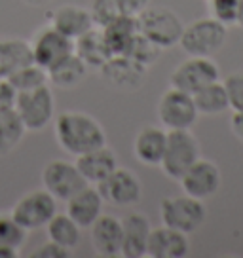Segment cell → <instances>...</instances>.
<instances>
[{"mask_svg": "<svg viewBox=\"0 0 243 258\" xmlns=\"http://www.w3.org/2000/svg\"><path fill=\"white\" fill-rule=\"evenodd\" d=\"M59 146L71 156H80L106 145V133L93 116L78 110H67L53 123Z\"/></svg>", "mask_w": 243, "mask_h": 258, "instance_id": "cell-1", "label": "cell"}, {"mask_svg": "<svg viewBox=\"0 0 243 258\" xmlns=\"http://www.w3.org/2000/svg\"><path fill=\"white\" fill-rule=\"evenodd\" d=\"M16 112L21 118L27 131H42L53 121L55 99L48 84L31 91L17 93Z\"/></svg>", "mask_w": 243, "mask_h": 258, "instance_id": "cell-6", "label": "cell"}, {"mask_svg": "<svg viewBox=\"0 0 243 258\" xmlns=\"http://www.w3.org/2000/svg\"><path fill=\"white\" fill-rule=\"evenodd\" d=\"M198 108H196L194 97L180 91V89L169 88L158 103V118L160 123L167 131L175 129H190L198 121Z\"/></svg>", "mask_w": 243, "mask_h": 258, "instance_id": "cell-9", "label": "cell"}, {"mask_svg": "<svg viewBox=\"0 0 243 258\" xmlns=\"http://www.w3.org/2000/svg\"><path fill=\"white\" fill-rule=\"evenodd\" d=\"M74 53L86 63L88 69H97V71L112 57L105 40V34L99 27L89 29L74 40Z\"/></svg>", "mask_w": 243, "mask_h": 258, "instance_id": "cell-22", "label": "cell"}, {"mask_svg": "<svg viewBox=\"0 0 243 258\" xmlns=\"http://www.w3.org/2000/svg\"><path fill=\"white\" fill-rule=\"evenodd\" d=\"M42 184L57 202H69L88 182L80 175L78 167L65 160H53L42 171Z\"/></svg>", "mask_w": 243, "mask_h": 258, "instance_id": "cell-10", "label": "cell"}, {"mask_svg": "<svg viewBox=\"0 0 243 258\" xmlns=\"http://www.w3.org/2000/svg\"><path fill=\"white\" fill-rule=\"evenodd\" d=\"M57 213V200L48 190H33L25 194L23 198L14 205L12 217L16 222L23 226L27 232H33L38 228H46L51 217Z\"/></svg>", "mask_w": 243, "mask_h": 258, "instance_id": "cell-8", "label": "cell"}, {"mask_svg": "<svg viewBox=\"0 0 243 258\" xmlns=\"http://www.w3.org/2000/svg\"><path fill=\"white\" fill-rule=\"evenodd\" d=\"M74 165L78 167L80 175L88 184L97 186L106 177H110V173L118 167V161H116V154L105 145L95 148V150H89L86 154L76 156Z\"/></svg>", "mask_w": 243, "mask_h": 258, "instance_id": "cell-17", "label": "cell"}, {"mask_svg": "<svg viewBox=\"0 0 243 258\" xmlns=\"http://www.w3.org/2000/svg\"><path fill=\"white\" fill-rule=\"evenodd\" d=\"M19 256V250L6 247V245H0V258H16Z\"/></svg>", "mask_w": 243, "mask_h": 258, "instance_id": "cell-39", "label": "cell"}, {"mask_svg": "<svg viewBox=\"0 0 243 258\" xmlns=\"http://www.w3.org/2000/svg\"><path fill=\"white\" fill-rule=\"evenodd\" d=\"M217 80H220V71L217 63L211 57L194 55H188V59L178 63V67H175V71L169 76L171 88L187 91L190 95H194L196 91Z\"/></svg>", "mask_w": 243, "mask_h": 258, "instance_id": "cell-7", "label": "cell"}, {"mask_svg": "<svg viewBox=\"0 0 243 258\" xmlns=\"http://www.w3.org/2000/svg\"><path fill=\"white\" fill-rule=\"evenodd\" d=\"M167 143V131L154 125H146L137 133L133 141V154L143 165L160 167Z\"/></svg>", "mask_w": 243, "mask_h": 258, "instance_id": "cell-20", "label": "cell"}, {"mask_svg": "<svg viewBox=\"0 0 243 258\" xmlns=\"http://www.w3.org/2000/svg\"><path fill=\"white\" fill-rule=\"evenodd\" d=\"M91 245L99 256L114 258L122 254V220L110 215L101 217L89 226Z\"/></svg>", "mask_w": 243, "mask_h": 258, "instance_id": "cell-19", "label": "cell"}, {"mask_svg": "<svg viewBox=\"0 0 243 258\" xmlns=\"http://www.w3.org/2000/svg\"><path fill=\"white\" fill-rule=\"evenodd\" d=\"M25 133L27 129L17 116L16 108L0 114V156H8L23 141Z\"/></svg>", "mask_w": 243, "mask_h": 258, "instance_id": "cell-28", "label": "cell"}, {"mask_svg": "<svg viewBox=\"0 0 243 258\" xmlns=\"http://www.w3.org/2000/svg\"><path fill=\"white\" fill-rule=\"evenodd\" d=\"M46 234L49 241L57 243L65 249L78 247L82 239V228L67 213H55L46 224Z\"/></svg>", "mask_w": 243, "mask_h": 258, "instance_id": "cell-27", "label": "cell"}, {"mask_svg": "<svg viewBox=\"0 0 243 258\" xmlns=\"http://www.w3.org/2000/svg\"><path fill=\"white\" fill-rule=\"evenodd\" d=\"M190 254L188 234L173 230L169 226L152 228L146 245V256L150 258H187Z\"/></svg>", "mask_w": 243, "mask_h": 258, "instance_id": "cell-15", "label": "cell"}, {"mask_svg": "<svg viewBox=\"0 0 243 258\" xmlns=\"http://www.w3.org/2000/svg\"><path fill=\"white\" fill-rule=\"evenodd\" d=\"M228 93L230 108L234 112H243V73H232L222 80Z\"/></svg>", "mask_w": 243, "mask_h": 258, "instance_id": "cell-34", "label": "cell"}, {"mask_svg": "<svg viewBox=\"0 0 243 258\" xmlns=\"http://www.w3.org/2000/svg\"><path fill=\"white\" fill-rule=\"evenodd\" d=\"M213 17L226 27H237L239 16V0H211Z\"/></svg>", "mask_w": 243, "mask_h": 258, "instance_id": "cell-33", "label": "cell"}, {"mask_svg": "<svg viewBox=\"0 0 243 258\" xmlns=\"http://www.w3.org/2000/svg\"><path fill=\"white\" fill-rule=\"evenodd\" d=\"M34 63L33 49L21 38H0V80H8L21 67Z\"/></svg>", "mask_w": 243, "mask_h": 258, "instance_id": "cell-24", "label": "cell"}, {"mask_svg": "<svg viewBox=\"0 0 243 258\" xmlns=\"http://www.w3.org/2000/svg\"><path fill=\"white\" fill-rule=\"evenodd\" d=\"M230 127H232V133L243 143V112L232 114V118H230Z\"/></svg>", "mask_w": 243, "mask_h": 258, "instance_id": "cell-38", "label": "cell"}, {"mask_svg": "<svg viewBox=\"0 0 243 258\" xmlns=\"http://www.w3.org/2000/svg\"><path fill=\"white\" fill-rule=\"evenodd\" d=\"M116 6L122 16L137 17L150 6V0H116Z\"/></svg>", "mask_w": 243, "mask_h": 258, "instance_id": "cell-37", "label": "cell"}, {"mask_svg": "<svg viewBox=\"0 0 243 258\" xmlns=\"http://www.w3.org/2000/svg\"><path fill=\"white\" fill-rule=\"evenodd\" d=\"M99 73L108 86L122 91H135L145 82L146 67L137 63L130 55H112L99 69Z\"/></svg>", "mask_w": 243, "mask_h": 258, "instance_id": "cell-14", "label": "cell"}, {"mask_svg": "<svg viewBox=\"0 0 243 258\" xmlns=\"http://www.w3.org/2000/svg\"><path fill=\"white\" fill-rule=\"evenodd\" d=\"M27 234L29 232L12 215H0V245L19 250L27 241Z\"/></svg>", "mask_w": 243, "mask_h": 258, "instance_id": "cell-31", "label": "cell"}, {"mask_svg": "<svg viewBox=\"0 0 243 258\" xmlns=\"http://www.w3.org/2000/svg\"><path fill=\"white\" fill-rule=\"evenodd\" d=\"M31 49H33L34 63L48 71L59 61H63L65 57L73 55L74 40H71L69 36L61 34L57 29L48 25L34 34L33 42H31Z\"/></svg>", "mask_w": 243, "mask_h": 258, "instance_id": "cell-11", "label": "cell"}, {"mask_svg": "<svg viewBox=\"0 0 243 258\" xmlns=\"http://www.w3.org/2000/svg\"><path fill=\"white\" fill-rule=\"evenodd\" d=\"M152 226L143 213H130L122 218V256L143 258L146 256V245Z\"/></svg>", "mask_w": 243, "mask_h": 258, "instance_id": "cell-16", "label": "cell"}, {"mask_svg": "<svg viewBox=\"0 0 243 258\" xmlns=\"http://www.w3.org/2000/svg\"><path fill=\"white\" fill-rule=\"evenodd\" d=\"M8 82L16 88L17 93L31 91V89H36L48 84V73H46V69L38 67L36 63H31L27 67H21L19 71H16L8 78Z\"/></svg>", "mask_w": 243, "mask_h": 258, "instance_id": "cell-29", "label": "cell"}, {"mask_svg": "<svg viewBox=\"0 0 243 258\" xmlns=\"http://www.w3.org/2000/svg\"><path fill=\"white\" fill-rule=\"evenodd\" d=\"M137 27L141 34H145L162 49L177 46L185 31L183 19L175 12L162 6H148L143 14H139Z\"/></svg>", "mask_w": 243, "mask_h": 258, "instance_id": "cell-4", "label": "cell"}, {"mask_svg": "<svg viewBox=\"0 0 243 258\" xmlns=\"http://www.w3.org/2000/svg\"><path fill=\"white\" fill-rule=\"evenodd\" d=\"M97 188L105 202L118 207L135 205L143 198V184L139 177L133 171L124 167H116L110 173V177H106L101 184H97Z\"/></svg>", "mask_w": 243, "mask_h": 258, "instance_id": "cell-13", "label": "cell"}, {"mask_svg": "<svg viewBox=\"0 0 243 258\" xmlns=\"http://www.w3.org/2000/svg\"><path fill=\"white\" fill-rule=\"evenodd\" d=\"M162 51L163 49L160 48L158 44H154L152 40H148L145 34L139 32L137 36H135V40H133V44H131L128 55L148 69V67H152V64L162 57Z\"/></svg>", "mask_w": 243, "mask_h": 258, "instance_id": "cell-30", "label": "cell"}, {"mask_svg": "<svg viewBox=\"0 0 243 258\" xmlns=\"http://www.w3.org/2000/svg\"><path fill=\"white\" fill-rule=\"evenodd\" d=\"M101 31L105 34V40L112 55H128L131 44L139 34L137 17L122 16L120 14L108 25H105Z\"/></svg>", "mask_w": 243, "mask_h": 258, "instance_id": "cell-23", "label": "cell"}, {"mask_svg": "<svg viewBox=\"0 0 243 258\" xmlns=\"http://www.w3.org/2000/svg\"><path fill=\"white\" fill-rule=\"evenodd\" d=\"M49 25L57 29L61 34L69 36L71 40H76L84 32L93 29V19L89 16V10L82 8L78 4H63L51 14Z\"/></svg>", "mask_w": 243, "mask_h": 258, "instance_id": "cell-21", "label": "cell"}, {"mask_svg": "<svg viewBox=\"0 0 243 258\" xmlns=\"http://www.w3.org/2000/svg\"><path fill=\"white\" fill-rule=\"evenodd\" d=\"M89 16L93 19V25L103 29L105 25H108L114 17L120 16L118 6H116V0H91V6H89Z\"/></svg>", "mask_w": 243, "mask_h": 258, "instance_id": "cell-32", "label": "cell"}, {"mask_svg": "<svg viewBox=\"0 0 243 258\" xmlns=\"http://www.w3.org/2000/svg\"><path fill=\"white\" fill-rule=\"evenodd\" d=\"M29 6H40V4H46V2H49V0H25Z\"/></svg>", "mask_w": 243, "mask_h": 258, "instance_id": "cell-41", "label": "cell"}, {"mask_svg": "<svg viewBox=\"0 0 243 258\" xmlns=\"http://www.w3.org/2000/svg\"><path fill=\"white\" fill-rule=\"evenodd\" d=\"M192 97H194L198 114H203V116H219L230 108L226 88L220 80L213 82L200 91H196Z\"/></svg>", "mask_w": 243, "mask_h": 258, "instance_id": "cell-26", "label": "cell"}, {"mask_svg": "<svg viewBox=\"0 0 243 258\" xmlns=\"http://www.w3.org/2000/svg\"><path fill=\"white\" fill-rule=\"evenodd\" d=\"M160 218L163 226H169L183 234H192L200 230L207 218L205 203L190 198L187 194L183 196H171L163 198L160 203Z\"/></svg>", "mask_w": 243, "mask_h": 258, "instance_id": "cell-5", "label": "cell"}, {"mask_svg": "<svg viewBox=\"0 0 243 258\" xmlns=\"http://www.w3.org/2000/svg\"><path fill=\"white\" fill-rule=\"evenodd\" d=\"M31 256L33 258H69L71 256V249H65V247H61V245H57V243L48 239V243H44L42 247H38Z\"/></svg>", "mask_w": 243, "mask_h": 258, "instance_id": "cell-36", "label": "cell"}, {"mask_svg": "<svg viewBox=\"0 0 243 258\" xmlns=\"http://www.w3.org/2000/svg\"><path fill=\"white\" fill-rule=\"evenodd\" d=\"M178 182H180L183 192L187 196L196 198L200 202H205L220 190L222 177H220L219 165L215 161L200 158L183 177L178 178Z\"/></svg>", "mask_w": 243, "mask_h": 258, "instance_id": "cell-12", "label": "cell"}, {"mask_svg": "<svg viewBox=\"0 0 243 258\" xmlns=\"http://www.w3.org/2000/svg\"><path fill=\"white\" fill-rule=\"evenodd\" d=\"M17 91L8 80H0V114L16 108Z\"/></svg>", "mask_w": 243, "mask_h": 258, "instance_id": "cell-35", "label": "cell"}, {"mask_svg": "<svg viewBox=\"0 0 243 258\" xmlns=\"http://www.w3.org/2000/svg\"><path fill=\"white\" fill-rule=\"evenodd\" d=\"M200 158H202L200 143L190 129L167 131V143L160 163V167L167 177L178 180Z\"/></svg>", "mask_w": 243, "mask_h": 258, "instance_id": "cell-3", "label": "cell"}, {"mask_svg": "<svg viewBox=\"0 0 243 258\" xmlns=\"http://www.w3.org/2000/svg\"><path fill=\"white\" fill-rule=\"evenodd\" d=\"M237 27L243 29V0H239V16H237Z\"/></svg>", "mask_w": 243, "mask_h": 258, "instance_id": "cell-40", "label": "cell"}, {"mask_svg": "<svg viewBox=\"0 0 243 258\" xmlns=\"http://www.w3.org/2000/svg\"><path fill=\"white\" fill-rule=\"evenodd\" d=\"M103 203L105 200L99 192V188L88 184L67 202V215L84 230V228H89L103 215Z\"/></svg>", "mask_w": 243, "mask_h": 258, "instance_id": "cell-18", "label": "cell"}, {"mask_svg": "<svg viewBox=\"0 0 243 258\" xmlns=\"http://www.w3.org/2000/svg\"><path fill=\"white\" fill-rule=\"evenodd\" d=\"M46 73H48V82H51L55 88L71 89L76 88L86 78L88 67L76 53H73V55L65 57L63 61H59L57 64H53Z\"/></svg>", "mask_w": 243, "mask_h": 258, "instance_id": "cell-25", "label": "cell"}, {"mask_svg": "<svg viewBox=\"0 0 243 258\" xmlns=\"http://www.w3.org/2000/svg\"><path fill=\"white\" fill-rule=\"evenodd\" d=\"M228 38V27L215 17L196 19L194 23L185 27L180 36V48L188 55L194 57H213L222 49Z\"/></svg>", "mask_w": 243, "mask_h": 258, "instance_id": "cell-2", "label": "cell"}]
</instances>
